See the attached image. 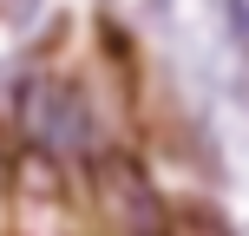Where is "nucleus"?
<instances>
[{"mask_svg": "<svg viewBox=\"0 0 249 236\" xmlns=\"http://www.w3.org/2000/svg\"><path fill=\"white\" fill-rule=\"evenodd\" d=\"M13 131L39 151V158H92V105L79 86L53 73H33L13 99Z\"/></svg>", "mask_w": 249, "mask_h": 236, "instance_id": "f257e3e1", "label": "nucleus"}, {"mask_svg": "<svg viewBox=\"0 0 249 236\" xmlns=\"http://www.w3.org/2000/svg\"><path fill=\"white\" fill-rule=\"evenodd\" d=\"M92 190H99V210L112 217L124 236H171V210H164L158 184L138 171V158L92 151Z\"/></svg>", "mask_w": 249, "mask_h": 236, "instance_id": "f03ea898", "label": "nucleus"}, {"mask_svg": "<svg viewBox=\"0 0 249 236\" xmlns=\"http://www.w3.org/2000/svg\"><path fill=\"white\" fill-rule=\"evenodd\" d=\"M223 13H230V33H236V46L249 53V0H223Z\"/></svg>", "mask_w": 249, "mask_h": 236, "instance_id": "7ed1b4c3", "label": "nucleus"}, {"mask_svg": "<svg viewBox=\"0 0 249 236\" xmlns=\"http://www.w3.org/2000/svg\"><path fill=\"white\" fill-rule=\"evenodd\" d=\"M0 190H7V145H0Z\"/></svg>", "mask_w": 249, "mask_h": 236, "instance_id": "20e7f679", "label": "nucleus"}]
</instances>
